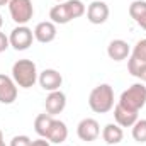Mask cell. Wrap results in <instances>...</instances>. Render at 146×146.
<instances>
[{
	"label": "cell",
	"mask_w": 146,
	"mask_h": 146,
	"mask_svg": "<svg viewBox=\"0 0 146 146\" xmlns=\"http://www.w3.org/2000/svg\"><path fill=\"white\" fill-rule=\"evenodd\" d=\"M87 12L82 0H65L49 10V19L54 24H68L73 19L82 17Z\"/></svg>",
	"instance_id": "1"
},
{
	"label": "cell",
	"mask_w": 146,
	"mask_h": 146,
	"mask_svg": "<svg viewBox=\"0 0 146 146\" xmlns=\"http://www.w3.org/2000/svg\"><path fill=\"white\" fill-rule=\"evenodd\" d=\"M88 106L90 109L97 114H106L114 109V88L109 83L97 85L88 97Z\"/></svg>",
	"instance_id": "2"
},
{
	"label": "cell",
	"mask_w": 146,
	"mask_h": 146,
	"mask_svg": "<svg viewBox=\"0 0 146 146\" xmlns=\"http://www.w3.org/2000/svg\"><path fill=\"white\" fill-rule=\"evenodd\" d=\"M37 68L33 60H17L12 65V78L15 85L22 88H31L37 82Z\"/></svg>",
	"instance_id": "3"
},
{
	"label": "cell",
	"mask_w": 146,
	"mask_h": 146,
	"mask_svg": "<svg viewBox=\"0 0 146 146\" xmlns=\"http://www.w3.org/2000/svg\"><path fill=\"white\" fill-rule=\"evenodd\" d=\"M146 104V87L143 83H134L131 85L127 90H124L121 94L119 99V106H122L124 109L133 110V112H139Z\"/></svg>",
	"instance_id": "4"
},
{
	"label": "cell",
	"mask_w": 146,
	"mask_h": 146,
	"mask_svg": "<svg viewBox=\"0 0 146 146\" xmlns=\"http://www.w3.org/2000/svg\"><path fill=\"white\" fill-rule=\"evenodd\" d=\"M9 10H10L12 21L17 22L19 26H26L34 15V7L31 0H10Z\"/></svg>",
	"instance_id": "5"
},
{
	"label": "cell",
	"mask_w": 146,
	"mask_h": 146,
	"mask_svg": "<svg viewBox=\"0 0 146 146\" xmlns=\"http://www.w3.org/2000/svg\"><path fill=\"white\" fill-rule=\"evenodd\" d=\"M33 39H34V33L27 26H17L15 29H12L10 36H9V42L14 49L24 51L33 44Z\"/></svg>",
	"instance_id": "6"
},
{
	"label": "cell",
	"mask_w": 146,
	"mask_h": 146,
	"mask_svg": "<svg viewBox=\"0 0 146 146\" xmlns=\"http://www.w3.org/2000/svg\"><path fill=\"white\" fill-rule=\"evenodd\" d=\"M76 134H78V138H80L82 141H87V143L95 141V139L99 138V134H100V126H99V122H97L95 119L85 117V119H82V121L78 122V126H76Z\"/></svg>",
	"instance_id": "7"
},
{
	"label": "cell",
	"mask_w": 146,
	"mask_h": 146,
	"mask_svg": "<svg viewBox=\"0 0 146 146\" xmlns=\"http://www.w3.org/2000/svg\"><path fill=\"white\" fill-rule=\"evenodd\" d=\"M87 19H88V22H92L95 26L104 24L109 19V7H107V3L102 2V0H94L87 7Z\"/></svg>",
	"instance_id": "8"
},
{
	"label": "cell",
	"mask_w": 146,
	"mask_h": 146,
	"mask_svg": "<svg viewBox=\"0 0 146 146\" xmlns=\"http://www.w3.org/2000/svg\"><path fill=\"white\" fill-rule=\"evenodd\" d=\"M37 82H39V85H41L44 90L54 92V90H60V87H61V83H63V76H61L60 72H56V70H53V68H48V70H44V72L39 73Z\"/></svg>",
	"instance_id": "9"
},
{
	"label": "cell",
	"mask_w": 146,
	"mask_h": 146,
	"mask_svg": "<svg viewBox=\"0 0 146 146\" xmlns=\"http://www.w3.org/2000/svg\"><path fill=\"white\" fill-rule=\"evenodd\" d=\"M17 99V85L14 78L0 73V102L2 104H14Z\"/></svg>",
	"instance_id": "10"
},
{
	"label": "cell",
	"mask_w": 146,
	"mask_h": 146,
	"mask_svg": "<svg viewBox=\"0 0 146 146\" xmlns=\"http://www.w3.org/2000/svg\"><path fill=\"white\" fill-rule=\"evenodd\" d=\"M44 107H46V112H48L49 115L61 114V112H63V109L66 107V95H65L61 90L49 92V95L46 97Z\"/></svg>",
	"instance_id": "11"
},
{
	"label": "cell",
	"mask_w": 146,
	"mask_h": 146,
	"mask_svg": "<svg viewBox=\"0 0 146 146\" xmlns=\"http://www.w3.org/2000/svg\"><path fill=\"white\" fill-rule=\"evenodd\" d=\"M146 63V39H141L136 42L134 49H133V54L127 61V70L131 75H134V72Z\"/></svg>",
	"instance_id": "12"
},
{
	"label": "cell",
	"mask_w": 146,
	"mask_h": 146,
	"mask_svg": "<svg viewBox=\"0 0 146 146\" xmlns=\"http://www.w3.org/2000/svg\"><path fill=\"white\" fill-rule=\"evenodd\" d=\"M56 37V26L54 22L51 21H44V22H39L34 29V39L42 42V44H48L51 41H54Z\"/></svg>",
	"instance_id": "13"
},
{
	"label": "cell",
	"mask_w": 146,
	"mask_h": 146,
	"mask_svg": "<svg viewBox=\"0 0 146 146\" xmlns=\"http://www.w3.org/2000/svg\"><path fill=\"white\" fill-rule=\"evenodd\" d=\"M131 49H129V44L124 41V39H114L110 41L109 46H107V54H109L110 60L114 61H122L129 56Z\"/></svg>",
	"instance_id": "14"
},
{
	"label": "cell",
	"mask_w": 146,
	"mask_h": 146,
	"mask_svg": "<svg viewBox=\"0 0 146 146\" xmlns=\"http://www.w3.org/2000/svg\"><path fill=\"white\" fill-rule=\"evenodd\" d=\"M66 138H68V127H66V124H65L63 121L53 119L46 139H48L49 143H58V145H61L63 141H66Z\"/></svg>",
	"instance_id": "15"
},
{
	"label": "cell",
	"mask_w": 146,
	"mask_h": 146,
	"mask_svg": "<svg viewBox=\"0 0 146 146\" xmlns=\"http://www.w3.org/2000/svg\"><path fill=\"white\" fill-rule=\"evenodd\" d=\"M114 119L121 127H133V124L138 121V112L124 109L122 106H115L114 107Z\"/></svg>",
	"instance_id": "16"
},
{
	"label": "cell",
	"mask_w": 146,
	"mask_h": 146,
	"mask_svg": "<svg viewBox=\"0 0 146 146\" xmlns=\"http://www.w3.org/2000/svg\"><path fill=\"white\" fill-rule=\"evenodd\" d=\"M102 138H104V141H106L107 145L114 146V145H119V143L122 141L124 133H122V129H121L119 124L110 122V124H107V126L104 127V131H102Z\"/></svg>",
	"instance_id": "17"
},
{
	"label": "cell",
	"mask_w": 146,
	"mask_h": 146,
	"mask_svg": "<svg viewBox=\"0 0 146 146\" xmlns=\"http://www.w3.org/2000/svg\"><path fill=\"white\" fill-rule=\"evenodd\" d=\"M51 122H53V115H49L48 112L46 114H39L36 119H34V131L41 138H46L48 136V131L51 127Z\"/></svg>",
	"instance_id": "18"
},
{
	"label": "cell",
	"mask_w": 146,
	"mask_h": 146,
	"mask_svg": "<svg viewBox=\"0 0 146 146\" xmlns=\"http://www.w3.org/2000/svg\"><path fill=\"white\" fill-rule=\"evenodd\" d=\"M129 15L138 22L139 19H143L146 15V2L145 0H134L129 5Z\"/></svg>",
	"instance_id": "19"
},
{
	"label": "cell",
	"mask_w": 146,
	"mask_h": 146,
	"mask_svg": "<svg viewBox=\"0 0 146 146\" xmlns=\"http://www.w3.org/2000/svg\"><path fill=\"white\" fill-rule=\"evenodd\" d=\"M133 138L138 143H146V119H138L133 124Z\"/></svg>",
	"instance_id": "20"
},
{
	"label": "cell",
	"mask_w": 146,
	"mask_h": 146,
	"mask_svg": "<svg viewBox=\"0 0 146 146\" xmlns=\"http://www.w3.org/2000/svg\"><path fill=\"white\" fill-rule=\"evenodd\" d=\"M31 138L26 136V134H19V136H14L12 141H10V146H31Z\"/></svg>",
	"instance_id": "21"
},
{
	"label": "cell",
	"mask_w": 146,
	"mask_h": 146,
	"mask_svg": "<svg viewBox=\"0 0 146 146\" xmlns=\"http://www.w3.org/2000/svg\"><path fill=\"white\" fill-rule=\"evenodd\" d=\"M133 76L139 78L141 82H145V83H146V63H145V65H141V66L134 72V75H133Z\"/></svg>",
	"instance_id": "22"
},
{
	"label": "cell",
	"mask_w": 146,
	"mask_h": 146,
	"mask_svg": "<svg viewBox=\"0 0 146 146\" xmlns=\"http://www.w3.org/2000/svg\"><path fill=\"white\" fill-rule=\"evenodd\" d=\"M10 46V42H9V37L5 36V33H2L0 31V53H3L7 48Z\"/></svg>",
	"instance_id": "23"
},
{
	"label": "cell",
	"mask_w": 146,
	"mask_h": 146,
	"mask_svg": "<svg viewBox=\"0 0 146 146\" xmlns=\"http://www.w3.org/2000/svg\"><path fill=\"white\" fill-rule=\"evenodd\" d=\"M31 146H51V145H49V141L46 138H39V139H34L31 143Z\"/></svg>",
	"instance_id": "24"
},
{
	"label": "cell",
	"mask_w": 146,
	"mask_h": 146,
	"mask_svg": "<svg viewBox=\"0 0 146 146\" xmlns=\"http://www.w3.org/2000/svg\"><path fill=\"white\" fill-rule=\"evenodd\" d=\"M136 24H138V26H141V27H143V29L146 31V15L143 17V19H139V21H138Z\"/></svg>",
	"instance_id": "25"
},
{
	"label": "cell",
	"mask_w": 146,
	"mask_h": 146,
	"mask_svg": "<svg viewBox=\"0 0 146 146\" xmlns=\"http://www.w3.org/2000/svg\"><path fill=\"white\" fill-rule=\"evenodd\" d=\"M0 146H5V141H3V133L0 129Z\"/></svg>",
	"instance_id": "26"
},
{
	"label": "cell",
	"mask_w": 146,
	"mask_h": 146,
	"mask_svg": "<svg viewBox=\"0 0 146 146\" xmlns=\"http://www.w3.org/2000/svg\"><path fill=\"white\" fill-rule=\"evenodd\" d=\"M9 2H10V0H0V7H3V5H9Z\"/></svg>",
	"instance_id": "27"
},
{
	"label": "cell",
	"mask_w": 146,
	"mask_h": 146,
	"mask_svg": "<svg viewBox=\"0 0 146 146\" xmlns=\"http://www.w3.org/2000/svg\"><path fill=\"white\" fill-rule=\"evenodd\" d=\"M2 24H3V21H2V15H0V27H2Z\"/></svg>",
	"instance_id": "28"
},
{
	"label": "cell",
	"mask_w": 146,
	"mask_h": 146,
	"mask_svg": "<svg viewBox=\"0 0 146 146\" xmlns=\"http://www.w3.org/2000/svg\"><path fill=\"white\" fill-rule=\"evenodd\" d=\"M56 2H65V0H56Z\"/></svg>",
	"instance_id": "29"
},
{
	"label": "cell",
	"mask_w": 146,
	"mask_h": 146,
	"mask_svg": "<svg viewBox=\"0 0 146 146\" xmlns=\"http://www.w3.org/2000/svg\"><path fill=\"white\" fill-rule=\"evenodd\" d=\"M114 146H119V145H114Z\"/></svg>",
	"instance_id": "30"
}]
</instances>
